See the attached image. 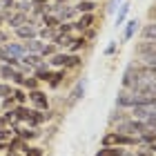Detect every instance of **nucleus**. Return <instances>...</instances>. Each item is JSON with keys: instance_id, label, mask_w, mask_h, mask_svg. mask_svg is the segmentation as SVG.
Segmentation results:
<instances>
[{"instance_id": "nucleus-29", "label": "nucleus", "mask_w": 156, "mask_h": 156, "mask_svg": "<svg viewBox=\"0 0 156 156\" xmlns=\"http://www.w3.org/2000/svg\"><path fill=\"white\" fill-rule=\"evenodd\" d=\"M60 25V20L54 16V13H47V16L40 18V27H51V29H56V27Z\"/></svg>"}, {"instance_id": "nucleus-5", "label": "nucleus", "mask_w": 156, "mask_h": 156, "mask_svg": "<svg viewBox=\"0 0 156 156\" xmlns=\"http://www.w3.org/2000/svg\"><path fill=\"white\" fill-rule=\"evenodd\" d=\"M143 83L140 78V72H138V65H129L123 72V89H129V91H136L138 85Z\"/></svg>"}, {"instance_id": "nucleus-37", "label": "nucleus", "mask_w": 156, "mask_h": 156, "mask_svg": "<svg viewBox=\"0 0 156 156\" xmlns=\"http://www.w3.org/2000/svg\"><path fill=\"white\" fill-rule=\"evenodd\" d=\"M11 136H16L13 127H5V129H0V143H9Z\"/></svg>"}, {"instance_id": "nucleus-10", "label": "nucleus", "mask_w": 156, "mask_h": 156, "mask_svg": "<svg viewBox=\"0 0 156 156\" xmlns=\"http://www.w3.org/2000/svg\"><path fill=\"white\" fill-rule=\"evenodd\" d=\"M83 94H85V78H80V80H78V83L74 85V89L69 91V98H67V107L76 105V103L83 98Z\"/></svg>"}, {"instance_id": "nucleus-45", "label": "nucleus", "mask_w": 156, "mask_h": 156, "mask_svg": "<svg viewBox=\"0 0 156 156\" xmlns=\"http://www.w3.org/2000/svg\"><path fill=\"white\" fill-rule=\"evenodd\" d=\"M114 51H116V42H112V45H107V49H105V54H107V56H112Z\"/></svg>"}, {"instance_id": "nucleus-23", "label": "nucleus", "mask_w": 156, "mask_h": 156, "mask_svg": "<svg viewBox=\"0 0 156 156\" xmlns=\"http://www.w3.org/2000/svg\"><path fill=\"white\" fill-rule=\"evenodd\" d=\"M150 51H156V40H143L140 45H136V56L150 54Z\"/></svg>"}, {"instance_id": "nucleus-44", "label": "nucleus", "mask_w": 156, "mask_h": 156, "mask_svg": "<svg viewBox=\"0 0 156 156\" xmlns=\"http://www.w3.org/2000/svg\"><path fill=\"white\" fill-rule=\"evenodd\" d=\"M5 42H9V34L0 29V45H5Z\"/></svg>"}, {"instance_id": "nucleus-46", "label": "nucleus", "mask_w": 156, "mask_h": 156, "mask_svg": "<svg viewBox=\"0 0 156 156\" xmlns=\"http://www.w3.org/2000/svg\"><path fill=\"white\" fill-rule=\"evenodd\" d=\"M5 127H11V125L7 123V118H5L2 114H0V129H5Z\"/></svg>"}, {"instance_id": "nucleus-21", "label": "nucleus", "mask_w": 156, "mask_h": 156, "mask_svg": "<svg viewBox=\"0 0 156 156\" xmlns=\"http://www.w3.org/2000/svg\"><path fill=\"white\" fill-rule=\"evenodd\" d=\"M72 40H74V36H72V34H56V38H54L51 42H54L56 47H67V49H69Z\"/></svg>"}, {"instance_id": "nucleus-2", "label": "nucleus", "mask_w": 156, "mask_h": 156, "mask_svg": "<svg viewBox=\"0 0 156 156\" xmlns=\"http://www.w3.org/2000/svg\"><path fill=\"white\" fill-rule=\"evenodd\" d=\"M103 147H136L138 138L136 136H127V134H118V132H107L101 140Z\"/></svg>"}, {"instance_id": "nucleus-48", "label": "nucleus", "mask_w": 156, "mask_h": 156, "mask_svg": "<svg viewBox=\"0 0 156 156\" xmlns=\"http://www.w3.org/2000/svg\"><path fill=\"white\" fill-rule=\"evenodd\" d=\"M5 23V16H2V13H0V25H2Z\"/></svg>"}, {"instance_id": "nucleus-38", "label": "nucleus", "mask_w": 156, "mask_h": 156, "mask_svg": "<svg viewBox=\"0 0 156 156\" xmlns=\"http://www.w3.org/2000/svg\"><path fill=\"white\" fill-rule=\"evenodd\" d=\"M31 5H34V2H27V0H18V2H16V9H13V11L31 13Z\"/></svg>"}, {"instance_id": "nucleus-11", "label": "nucleus", "mask_w": 156, "mask_h": 156, "mask_svg": "<svg viewBox=\"0 0 156 156\" xmlns=\"http://www.w3.org/2000/svg\"><path fill=\"white\" fill-rule=\"evenodd\" d=\"M27 20H29V13H23V11H11L9 16H7V20H5V23L9 25L11 29H16V27L25 25Z\"/></svg>"}, {"instance_id": "nucleus-31", "label": "nucleus", "mask_w": 156, "mask_h": 156, "mask_svg": "<svg viewBox=\"0 0 156 156\" xmlns=\"http://www.w3.org/2000/svg\"><path fill=\"white\" fill-rule=\"evenodd\" d=\"M11 98L16 101V105H25L27 103V91L20 89V87H13L11 89Z\"/></svg>"}, {"instance_id": "nucleus-8", "label": "nucleus", "mask_w": 156, "mask_h": 156, "mask_svg": "<svg viewBox=\"0 0 156 156\" xmlns=\"http://www.w3.org/2000/svg\"><path fill=\"white\" fill-rule=\"evenodd\" d=\"M51 13L56 18L60 20V23H72V18L76 16V7L72 5H51Z\"/></svg>"}, {"instance_id": "nucleus-15", "label": "nucleus", "mask_w": 156, "mask_h": 156, "mask_svg": "<svg viewBox=\"0 0 156 156\" xmlns=\"http://www.w3.org/2000/svg\"><path fill=\"white\" fill-rule=\"evenodd\" d=\"M23 47H25V54H40L42 47H45V42L40 38H31V40H25Z\"/></svg>"}, {"instance_id": "nucleus-27", "label": "nucleus", "mask_w": 156, "mask_h": 156, "mask_svg": "<svg viewBox=\"0 0 156 156\" xmlns=\"http://www.w3.org/2000/svg\"><path fill=\"white\" fill-rule=\"evenodd\" d=\"M138 31V20H129V23L125 25V34H123V40H132V36Z\"/></svg>"}, {"instance_id": "nucleus-25", "label": "nucleus", "mask_w": 156, "mask_h": 156, "mask_svg": "<svg viewBox=\"0 0 156 156\" xmlns=\"http://www.w3.org/2000/svg\"><path fill=\"white\" fill-rule=\"evenodd\" d=\"M94 9H96L94 0H80V2L76 5V11L78 13H94Z\"/></svg>"}, {"instance_id": "nucleus-16", "label": "nucleus", "mask_w": 156, "mask_h": 156, "mask_svg": "<svg viewBox=\"0 0 156 156\" xmlns=\"http://www.w3.org/2000/svg\"><path fill=\"white\" fill-rule=\"evenodd\" d=\"M31 107H27V105H16L13 107V116H16V120L18 123H27L29 120V116H31Z\"/></svg>"}, {"instance_id": "nucleus-41", "label": "nucleus", "mask_w": 156, "mask_h": 156, "mask_svg": "<svg viewBox=\"0 0 156 156\" xmlns=\"http://www.w3.org/2000/svg\"><path fill=\"white\" fill-rule=\"evenodd\" d=\"M13 107H16V101H13L11 96L2 98V109H5V112H9V109H13Z\"/></svg>"}, {"instance_id": "nucleus-28", "label": "nucleus", "mask_w": 156, "mask_h": 156, "mask_svg": "<svg viewBox=\"0 0 156 156\" xmlns=\"http://www.w3.org/2000/svg\"><path fill=\"white\" fill-rule=\"evenodd\" d=\"M62 78H65V69H58V72H51L49 74V87H58V85L62 83Z\"/></svg>"}, {"instance_id": "nucleus-49", "label": "nucleus", "mask_w": 156, "mask_h": 156, "mask_svg": "<svg viewBox=\"0 0 156 156\" xmlns=\"http://www.w3.org/2000/svg\"><path fill=\"white\" fill-rule=\"evenodd\" d=\"M152 69H154V76H156V67H152Z\"/></svg>"}, {"instance_id": "nucleus-6", "label": "nucleus", "mask_w": 156, "mask_h": 156, "mask_svg": "<svg viewBox=\"0 0 156 156\" xmlns=\"http://www.w3.org/2000/svg\"><path fill=\"white\" fill-rule=\"evenodd\" d=\"M27 101H29L34 105V109H38V112H47L49 109V98H47L45 91H40V89L27 91Z\"/></svg>"}, {"instance_id": "nucleus-33", "label": "nucleus", "mask_w": 156, "mask_h": 156, "mask_svg": "<svg viewBox=\"0 0 156 156\" xmlns=\"http://www.w3.org/2000/svg\"><path fill=\"white\" fill-rule=\"evenodd\" d=\"M127 11H129V5H127V2H123V5H120V9H118V13H116V27H120V25L125 23Z\"/></svg>"}, {"instance_id": "nucleus-47", "label": "nucleus", "mask_w": 156, "mask_h": 156, "mask_svg": "<svg viewBox=\"0 0 156 156\" xmlns=\"http://www.w3.org/2000/svg\"><path fill=\"white\" fill-rule=\"evenodd\" d=\"M7 156H23V154H20V152H11V150H9V152H7Z\"/></svg>"}, {"instance_id": "nucleus-22", "label": "nucleus", "mask_w": 156, "mask_h": 156, "mask_svg": "<svg viewBox=\"0 0 156 156\" xmlns=\"http://www.w3.org/2000/svg\"><path fill=\"white\" fill-rule=\"evenodd\" d=\"M56 34H58V31L51 29V27H40V29H38V38H40L42 42H51V40L56 38Z\"/></svg>"}, {"instance_id": "nucleus-40", "label": "nucleus", "mask_w": 156, "mask_h": 156, "mask_svg": "<svg viewBox=\"0 0 156 156\" xmlns=\"http://www.w3.org/2000/svg\"><path fill=\"white\" fill-rule=\"evenodd\" d=\"M56 31L58 34H72L74 31V23H60L58 27H56Z\"/></svg>"}, {"instance_id": "nucleus-18", "label": "nucleus", "mask_w": 156, "mask_h": 156, "mask_svg": "<svg viewBox=\"0 0 156 156\" xmlns=\"http://www.w3.org/2000/svg\"><path fill=\"white\" fill-rule=\"evenodd\" d=\"M40 62H45V58L40 54H25L20 58V65H25V67H38Z\"/></svg>"}, {"instance_id": "nucleus-35", "label": "nucleus", "mask_w": 156, "mask_h": 156, "mask_svg": "<svg viewBox=\"0 0 156 156\" xmlns=\"http://www.w3.org/2000/svg\"><path fill=\"white\" fill-rule=\"evenodd\" d=\"M56 51H58V47H56L54 42H45V47H42L40 56H42V58H49V56H54Z\"/></svg>"}, {"instance_id": "nucleus-30", "label": "nucleus", "mask_w": 156, "mask_h": 156, "mask_svg": "<svg viewBox=\"0 0 156 156\" xmlns=\"http://www.w3.org/2000/svg\"><path fill=\"white\" fill-rule=\"evenodd\" d=\"M13 9H16V0H0V13L5 16V20Z\"/></svg>"}, {"instance_id": "nucleus-36", "label": "nucleus", "mask_w": 156, "mask_h": 156, "mask_svg": "<svg viewBox=\"0 0 156 156\" xmlns=\"http://www.w3.org/2000/svg\"><path fill=\"white\" fill-rule=\"evenodd\" d=\"M23 87L27 91H31V89H38V78L36 76H25V83H23Z\"/></svg>"}, {"instance_id": "nucleus-7", "label": "nucleus", "mask_w": 156, "mask_h": 156, "mask_svg": "<svg viewBox=\"0 0 156 156\" xmlns=\"http://www.w3.org/2000/svg\"><path fill=\"white\" fill-rule=\"evenodd\" d=\"M136 105H138V94L136 91L123 89L116 96V107H120V109H132V107H136Z\"/></svg>"}, {"instance_id": "nucleus-13", "label": "nucleus", "mask_w": 156, "mask_h": 156, "mask_svg": "<svg viewBox=\"0 0 156 156\" xmlns=\"http://www.w3.org/2000/svg\"><path fill=\"white\" fill-rule=\"evenodd\" d=\"M94 18H96L94 13H80V18L74 23V29H78V31L83 34L85 29H89V27L94 25Z\"/></svg>"}, {"instance_id": "nucleus-20", "label": "nucleus", "mask_w": 156, "mask_h": 156, "mask_svg": "<svg viewBox=\"0 0 156 156\" xmlns=\"http://www.w3.org/2000/svg\"><path fill=\"white\" fill-rule=\"evenodd\" d=\"M140 38L143 40H156V20L147 23L143 29H140Z\"/></svg>"}, {"instance_id": "nucleus-1", "label": "nucleus", "mask_w": 156, "mask_h": 156, "mask_svg": "<svg viewBox=\"0 0 156 156\" xmlns=\"http://www.w3.org/2000/svg\"><path fill=\"white\" fill-rule=\"evenodd\" d=\"M49 67H56V69H76L80 67V56L78 54H65V51H56L54 56H49Z\"/></svg>"}, {"instance_id": "nucleus-50", "label": "nucleus", "mask_w": 156, "mask_h": 156, "mask_svg": "<svg viewBox=\"0 0 156 156\" xmlns=\"http://www.w3.org/2000/svg\"><path fill=\"white\" fill-rule=\"evenodd\" d=\"M27 2H36V0H27Z\"/></svg>"}, {"instance_id": "nucleus-17", "label": "nucleus", "mask_w": 156, "mask_h": 156, "mask_svg": "<svg viewBox=\"0 0 156 156\" xmlns=\"http://www.w3.org/2000/svg\"><path fill=\"white\" fill-rule=\"evenodd\" d=\"M13 132H16V136H20L23 140H31V138H38L40 134H38V129L36 127H27V129H23V127H13Z\"/></svg>"}, {"instance_id": "nucleus-3", "label": "nucleus", "mask_w": 156, "mask_h": 156, "mask_svg": "<svg viewBox=\"0 0 156 156\" xmlns=\"http://www.w3.org/2000/svg\"><path fill=\"white\" fill-rule=\"evenodd\" d=\"M150 127H147L143 120H138V118H125L123 123H118L116 127H114V132H118V134H127V136H140L143 132H147Z\"/></svg>"}, {"instance_id": "nucleus-24", "label": "nucleus", "mask_w": 156, "mask_h": 156, "mask_svg": "<svg viewBox=\"0 0 156 156\" xmlns=\"http://www.w3.org/2000/svg\"><path fill=\"white\" fill-rule=\"evenodd\" d=\"M125 118H129V114H125V109H120V107H116L114 112H112V116H109V125H118V123H123Z\"/></svg>"}, {"instance_id": "nucleus-39", "label": "nucleus", "mask_w": 156, "mask_h": 156, "mask_svg": "<svg viewBox=\"0 0 156 156\" xmlns=\"http://www.w3.org/2000/svg\"><path fill=\"white\" fill-rule=\"evenodd\" d=\"M11 89H13V85L0 83V101H2V98H7V96H11Z\"/></svg>"}, {"instance_id": "nucleus-4", "label": "nucleus", "mask_w": 156, "mask_h": 156, "mask_svg": "<svg viewBox=\"0 0 156 156\" xmlns=\"http://www.w3.org/2000/svg\"><path fill=\"white\" fill-rule=\"evenodd\" d=\"M38 29H40V25H38V20H34V18H29L25 25H20V27H16L13 29V34H16V38L18 40H31V38H38Z\"/></svg>"}, {"instance_id": "nucleus-43", "label": "nucleus", "mask_w": 156, "mask_h": 156, "mask_svg": "<svg viewBox=\"0 0 156 156\" xmlns=\"http://www.w3.org/2000/svg\"><path fill=\"white\" fill-rule=\"evenodd\" d=\"M83 38H85V40H94V38H96V31L89 27V29H85V31H83Z\"/></svg>"}, {"instance_id": "nucleus-9", "label": "nucleus", "mask_w": 156, "mask_h": 156, "mask_svg": "<svg viewBox=\"0 0 156 156\" xmlns=\"http://www.w3.org/2000/svg\"><path fill=\"white\" fill-rule=\"evenodd\" d=\"M47 13H51V2H49V0H36V2L31 5V18L34 20L47 16Z\"/></svg>"}, {"instance_id": "nucleus-32", "label": "nucleus", "mask_w": 156, "mask_h": 156, "mask_svg": "<svg viewBox=\"0 0 156 156\" xmlns=\"http://www.w3.org/2000/svg\"><path fill=\"white\" fill-rule=\"evenodd\" d=\"M85 45H87V40H85V38H83V34H80L78 38H74V40H72V45H69V54H78Z\"/></svg>"}, {"instance_id": "nucleus-12", "label": "nucleus", "mask_w": 156, "mask_h": 156, "mask_svg": "<svg viewBox=\"0 0 156 156\" xmlns=\"http://www.w3.org/2000/svg\"><path fill=\"white\" fill-rule=\"evenodd\" d=\"M2 47H5V51L9 54L11 58H18V60H20V58L25 56V47H23V42H11V40H9V42H5Z\"/></svg>"}, {"instance_id": "nucleus-19", "label": "nucleus", "mask_w": 156, "mask_h": 156, "mask_svg": "<svg viewBox=\"0 0 156 156\" xmlns=\"http://www.w3.org/2000/svg\"><path fill=\"white\" fill-rule=\"evenodd\" d=\"M7 145H9L11 152H20V154H25L27 147H29V145H27V140H23L20 136H11V140H9Z\"/></svg>"}, {"instance_id": "nucleus-26", "label": "nucleus", "mask_w": 156, "mask_h": 156, "mask_svg": "<svg viewBox=\"0 0 156 156\" xmlns=\"http://www.w3.org/2000/svg\"><path fill=\"white\" fill-rule=\"evenodd\" d=\"M96 156H125V150L123 147H101Z\"/></svg>"}, {"instance_id": "nucleus-34", "label": "nucleus", "mask_w": 156, "mask_h": 156, "mask_svg": "<svg viewBox=\"0 0 156 156\" xmlns=\"http://www.w3.org/2000/svg\"><path fill=\"white\" fill-rule=\"evenodd\" d=\"M16 74V67H11V65H2L0 62V78H7V80H11V76Z\"/></svg>"}, {"instance_id": "nucleus-42", "label": "nucleus", "mask_w": 156, "mask_h": 156, "mask_svg": "<svg viewBox=\"0 0 156 156\" xmlns=\"http://www.w3.org/2000/svg\"><path fill=\"white\" fill-rule=\"evenodd\" d=\"M23 156H45V152H42L40 147H27V152Z\"/></svg>"}, {"instance_id": "nucleus-14", "label": "nucleus", "mask_w": 156, "mask_h": 156, "mask_svg": "<svg viewBox=\"0 0 156 156\" xmlns=\"http://www.w3.org/2000/svg\"><path fill=\"white\" fill-rule=\"evenodd\" d=\"M49 74H51V69H49V62H40L38 67H34V74L31 76H36L38 78V83H47L49 80Z\"/></svg>"}]
</instances>
